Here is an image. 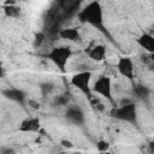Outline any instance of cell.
<instances>
[{
  "mask_svg": "<svg viewBox=\"0 0 154 154\" xmlns=\"http://www.w3.org/2000/svg\"><path fill=\"white\" fill-rule=\"evenodd\" d=\"M78 20L83 24H89L96 28L103 25V8L99 1H90L78 13Z\"/></svg>",
  "mask_w": 154,
  "mask_h": 154,
  "instance_id": "1",
  "label": "cell"
},
{
  "mask_svg": "<svg viewBox=\"0 0 154 154\" xmlns=\"http://www.w3.org/2000/svg\"><path fill=\"white\" fill-rule=\"evenodd\" d=\"M71 55H72L71 47H69V46H58V47H53L46 54V58L48 60H51L61 72H64Z\"/></svg>",
  "mask_w": 154,
  "mask_h": 154,
  "instance_id": "2",
  "label": "cell"
},
{
  "mask_svg": "<svg viewBox=\"0 0 154 154\" xmlns=\"http://www.w3.org/2000/svg\"><path fill=\"white\" fill-rule=\"evenodd\" d=\"M109 116L114 119H118L120 122L136 124L137 122V108L134 102L128 105H118L113 106L109 111Z\"/></svg>",
  "mask_w": 154,
  "mask_h": 154,
  "instance_id": "3",
  "label": "cell"
},
{
  "mask_svg": "<svg viewBox=\"0 0 154 154\" xmlns=\"http://www.w3.org/2000/svg\"><path fill=\"white\" fill-rule=\"evenodd\" d=\"M91 77H93V72L79 71V72L72 75V77L70 78V83L72 87H75L81 93H83L85 96H88V99H91L93 97V90L90 87Z\"/></svg>",
  "mask_w": 154,
  "mask_h": 154,
  "instance_id": "4",
  "label": "cell"
},
{
  "mask_svg": "<svg viewBox=\"0 0 154 154\" xmlns=\"http://www.w3.org/2000/svg\"><path fill=\"white\" fill-rule=\"evenodd\" d=\"M91 90H93V93L106 99L108 102L114 103V99H113V94H112V79H111V77H108L106 75L99 76L96 78V81L94 82Z\"/></svg>",
  "mask_w": 154,
  "mask_h": 154,
  "instance_id": "5",
  "label": "cell"
},
{
  "mask_svg": "<svg viewBox=\"0 0 154 154\" xmlns=\"http://www.w3.org/2000/svg\"><path fill=\"white\" fill-rule=\"evenodd\" d=\"M116 69L120 76L129 81H134L135 78V64L130 57H119L116 63Z\"/></svg>",
  "mask_w": 154,
  "mask_h": 154,
  "instance_id": "6",
  "label": "cell"
},
{
  "mask_svg": "<svg viewBox=\"0 0 154 154\" xmlns=\"http://www.w3.org/2000/svg\"><path fill=\"white\" fill-rule=\"evenodd\" d=\"M41 130V119L38 117H28L19 123L18 131L25 134H34Z\"/></svg>",
  "mask_w": 154,
  "mask_h": 154,
  "instance_id": "7",
  "label": "cell"
},
{
  "mask_svg": "<svg viewBox=\"0 0 154 154\" xmlns=\"http://www.w3.org/2000/svg\"><path fill=\"white\" fill-rule=\"evenodd\" d=\"M106 54H107V48L106 46L103 45H100V43H96L94 46H91L89 49H88V57L96 61V63H100V61H103L106 59Z\"/></svg>",
  "mask_w": 154,
  "mask_h": 154,
  "instance_id": "8",
  "label": "cell"
},
{
  "mask_svg": "<svg viewBox=\"0 0 154 154\" xmlns=\"http://www.w3.org/2000/svg\"><path fill=\"white\" fill-rule=\"evenodd\" d=\"M137 45L144 49L148 54H154V36L148 32H143L136 40Z\"/></svg>",
  "mask_w": 154,
  "mask_h": 154,
  "instance_id": "9",
  "label": "cell"
},
{
  "mask_svg": "<svg viewBox=\"0 0 154 154\" xmlns=\"http://www.w3.org/2000/svg\"><path fill=\"white\" fill-rule=\"evenodd\" d=\"M66 119L76 125H81L84 123V114L81 108L78 107H69L65 114Z\"/></svg>",
  "mask_w": 154,
  "mask_h": 154,
  "instance_id": "10",
  "label": "cell"
},
{
  "mask_svg": "<svg viewBox=\"0 0 154 154\" xmlns=\"http://www.w3.org/2000/svg\"><path fill=\"white\" fill-rule=\"evenodd\" d=\"M59 36L63 40H66V41H70V42H78L81 40V32L75 26L61 29L59 31Z\"/></svg>",
  "mask_w": 154,
  "mask_h": 154,
  "instance_id": "11",
  "label": "cell"
},
{
  "mask_svg": "<svg viewBox=\"0 0 154 154\" xmlns=\"http://www.w3.org/2000/svg\"><path fill=\"white\" fill-rule=\"evenodd\" d=\"M4 94L6 95V97H8L10 100L12 101H16V102H23L25 100V93L19 90V89H8L6 91H4Z\"/></svg>",
  "mask_w": 154,
  "mask_h": 154,
  "instance_id": "12",
  "label": "cell"
},
{
  "mask_svg": "<svg viewBox=\"0 0 154 154\" xmlns=\"http://www.w3.org/2000/svg\"><path fill=\"white\" fill-rule=\"evenodd\" d=\"M4 12L7 17L11 18H17L20 16V8L17 5H7L4 7Z\"/></svg>",
  "mask_w": 154,
  "mask_h": 154,
  "instance_id": "13",
  "label": "cell"
},
{
  "mask_svg": "<svg viewBox=\"0 0 154 154\" xmlns=\"http://www.w3.org/2000/svg\"><path fill=\"white\" fill-rule=\"evenodd\" d=\"M134 93L136 94L137 97L143 99V97L149 95V89L143 87V85H136V87H134Z\"/></svg>",
  "mask_w": 154,
  "mask_h": 154,
  "instance_id": "14",
  "label": "cell"
},
{
  "mask_svg": "<svg viewBox=\"0 0 154 154\" xmlns=\"http://www.w3.org/2000/svg\"><path fill=\"white\" fill-rule=\"evenodd\" d=\"M109 148H111V144L108 141L106 140H99L96 142V149L99 153H106V152H109Z\"/></svg>",
  "mask_w": 154,
  "mask_h": 154,
  "instance_id": "15",
  "label": "cell"
},
{
  "mask_svg": "<svg viewBox=\"0 0 154 154\" xmlns=\"http://www.w3.org/2000/svg\"><path fill=\"white\" fill-rule=\"evenodd\" d=\"M45 40H46V36H45L43 32H41V31L36 32L35 36H34V46L35 47H41L43 45Z\"/></svg>",
  "mask_w": 154,
  "mask_h": 154,
  "instance_id": "16",
  "label": "cell"
},
{
  "mask_svg": "<svg viewBox=\"0 0 154 154\" xmlns=\"http://www.w3.org/2000/svg\"><path fill=\"white\" fill-rule=\"evenodd\" d=\"M60 146H61L63 148H66V149H72L75 144H73L72 141H70V140H61V141H60Z\"/></svg>",
  "mask_w": 154,
  "mask_h": 154,
  "instance_id": "17",
  "label": "cell"
},
{
  "mask_svg": "<svg viewBox=\"0 0 154 154\" xmlns=\"http://www.w3.org/2000/svg\"><path fill=\"white\" fill-rule=\"evenodd\" d=\"M26 102H28V105H29L31 108H34V109H40V103H38L37 101H35L34 99H29Z\"/></svg>",
  "mask_w": 154,
  "mask_h": 154,
  "instance_id": "18",
  "label": "cell"
},
{
  "mask_svg": "<svg viewBox=\"0 0 154 154\" xmlns=\"http://www.w3.org/2000/svg\"><path fill=\"white\" fill-rule=\"evenodd\" d=\"M1 154H16L14 153V150L12 149V148H10V147H2L1 148Z\"/></svg>",
  "mask_w": 154,
  "mask_h": 154,
  "instance_id": "19",
  "label": "cell"
},
{
  "mask_svg": "<svg viewBox=\"0 0 154 154\" xmlns=\"http://www.w3.org/2000/svg\"><path fill=\"white\" fill-rule=\"evenodd\" d=\"M148 149H149L150 153H154V142H153V141L149 142V144H148Z\"/></svg>",
  "mask_w": 154,
  "mask_h": 154,
  "instance_id": "20",
  "label": "cell"
},
{
  "mask_svg": "<svg viewBox=\"0 0 154 154\" xmlns=\"http://www.w3.org/2000/svg\"><path fill=\"white\" fill-rule=\"evenodd\" d=\"M147 67H148V70H149V71H154V61H152L150 64H148V65H147Z\"/></svg>",
  "mask_w": 154,
  "mask_h": 154,
  "instance_id": "21",
  "label": "cell"
},
{
  "mask_svg": "<svg viewBox=\"0 0 154 154\" xmlns=\"http://www.w3.org/2000/svg\"><path fill=\"white\" fill-rule=\"evenodd\" d=\"M149 58H150L152 61H154V54H149Z\"/></svg>",
  "mask_w": 154,
  "mask_h": 154,
  "instance_id": "22",
  "label": "cell"
},
{
  "mask_svg": "<svg viewBox=\"0 0 154 154\" xmlns=\"http://www.w3.org/2000/svg\"><path fill=\"white\" fill-rule=\"evenodd\" d=\"M101 154H112V153H109V152H106V153H101Z\"/></svg>",
  "mask_w": 154,
  "mask_h": 154,
  "instance_id": "23",
  "label": "cell"
},
{
  "mask_svg": "<svg viewBox=\"0 0 154 154\" xmlns=\"http://www.w3.org/2000/svg\"><path fill=\"white\" fill-rule=\"evenodd\" d=\"M152 99H153V101H154V93L152 94Z\"/></svg>",
  "mask_w": 154,
  "mask_h": 154,
  "instance_id": "24",
  "label": "cell"
}]
</instances>
